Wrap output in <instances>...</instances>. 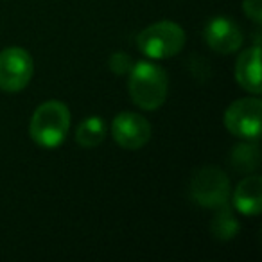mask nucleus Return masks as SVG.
Segmentation results:
<instances>
[{
    "label": "nucleus",
    "mask_w": 262,
    "mask_h": 262,
    "mask_svg": "<svg viewBox=\"0 0 262 262\" xmlns=\"http://www.w3.org/2000/svg\"><path fill=\"white\" fill-rule=\"evenodd\" d=\"M129 97L146 112L158 110L167 99V72L153 61H137L127 72Z\"/></svg>",
    "instance_id": "nucleus-1"
},
{
    "label": "nucleus",
    "mask_w": 262,
    "mask_h": 262,
    "mask_svg": "<svg viewBox=\"0 0 262 262\" xmlns=\"http://www.w3.org/2000/svg\"><path fill=\"white\" fill-rule=\"evenodd\" d=\"M70 131V112L61 101H45L34 110L29 135L36 146L56 149L65 142Z\"/></svg>",
    "instance_id": "nucleus-2"
},
{
    "label": "nucleus",
    "mask_w": 262,
    "mask_h": 262,
    "mask_svg": "<svg viewBox=\"0 0 262 262\" xmlns=\"http://www.w3.org/2000/svg\"><path fill=\"white\" fill-rule=\"evenodd\" d=\"M185 40V31L178 24L162 20L140 31L137 36V47L149 59H165L182 52Z\"/></svg>",
    "instance_id": "nucleus-3"
},
{
    "label": "nucleus",
    "mask_w": 262,
    "mask_h": 262,
    "mask_svg": "<svg viewBox=\"0 0 262 262\" xmlns=\"http://www.w3.org/2000/svg\"><path fill=\"white\" fill-rule=\"evenodd\" d=\"M34 72L33 58L22 47H8L0 52V90L8 94L22 92Z\"/></svg>",
    "instance_id": "nucleus-4"
},
{
    "label": "nucleus",
    "mask_w": 262,
    "mask_h": 262,
    "mask_svg": "<svg viewBox=\"0 0 262 262\" xmlns=\"http://www.w3.org/2000/svg\"><path fill=\"white\" fill-rule=\"evenodd\" d=\"M190 194L200 207L219 208L230 196V180L221 169L203 167L190 182Z\"/></svg>",
    "instance_id": "nucleus-5"
},
{
    "label": "nucleus",
    "mask_w": 262,
    "mask_h": 262,
    "mask_svg": "<svg viewBox=\"0 0 262 262\" xmlns=\"http://www.w3.org/2000/svg\"><path fill=\"white\" fill-rule=\"evenodd\" d=\"M262 101L258 97H244L232 102L225 112V126L239 139L253 140L260 135Z\"/></svg>",
    "instance_id": "nucleus-6"
},
{
    "label": "nucleus",
    "mask_w": 262,
    "mask_h": 262,
    "mask_svg": "<svg viewBox=\"0 0 262 262\" xmlns=\"http://www.w3.org/2000/svg\"><path fill=\"white\" fill-rule=\"evenodd\" d=\"M113 140L122 149L135 151L144 147L151 139V124L139 113L122 112L112 122Z\"/></svg>",
    "instance_id": "nucleus-7"
},
{
    "label": "nucleus",
    "mask_w": 262,
    "mask_h": 262,
    "mask_svg": "<svg viewBox=\"0 0 262 262\" xmlns=\"http://www.w3.org/2000/svg\"><path fill=\"white\" fill-rule=\"evenodd\" d=\"M203 36L208 47L219 54H232V52L239 51L244 41L241 27L228 16H215V18L208 20Z\"/></svg>",
    "instance_id": "nucleus-8"
},
{
    "label": "nucleus",
    "mask_w": 262,
    "mask_h": 262,
    "mask_svg": "<svg viewBox=\"0 0 262 262\" xmlns=\"http://www.w3.org/2000/svg\"><path fill=\"white\" fill-rule=\"evenodd\" d=\"M235 79L246 92L260 95V49H246L235 61Z\"/></svg>",
    "instance_id": "nucleus-9"
},
{
    "label": "nucleus",
    "mask_w": 262,
    "mask_h": 262,
    "mask_svg": "<svg viewBox=\"0 0 262 262\" xmlns=\"http://www.w3.org/2000/svg\"><path fill=\"white\" fill-rule=\"evenodd\" d=\"M233 207L244 215H257L262 208V178L246 176L233 192Z\"/></svg>",
    "instance_id": "nucleus-10"
},
{
    "label": "nucleus",
    "mask_w": 262,
    "mask_h": 262,
    "mask_svg": "<svg viewBox=\"0 0 262 262\" xmlns=\"http://www.w3.org/2000/svg\"><path fill=\"white\" fill-rule=\"evenodd\" d=\"M106 139V122L99 115L86 117L83 122L77 126L76 142L84 149H94L101 146Z\"/></svg>",
    "instance_id": "nucleus-11"
},
{
    "label": "nucleus",
    "mask_w": 262,
    "mask_h": 262,
    "mask_svg": "<svg viewBox=\"0 0 262 262\" xmlns=\"http://www.w3.org/2000/svg\"><path fill=\"white\" fill-rule=\"evenodd\" d=\"M217 214H215L214 221H212V233H214L215 239L219 241H228V239H233V237L239 233V221H237V217L232 214V210H230L226 205H223V207L217 208Z\"/></svg>",
    "instance_id": "nucleus-12"
},
{
    "label": "nucleus",
    "mask_w": 262,
    "mask_h": 262,
    "mask_svg": "<svg viewBox=\"0 0 262 262\" xmlns=\"http://www.w3.org/2000/svg\"><path fill=\"white\" fill-rule=\"evenodd\" d=\"M258 160H260L258 147L250 144H241L232 153V165L241 172L253 171L255 167H258Z\"/></svg>",
    "instance_id": "nucleus-13"
},
{
    "label": "nucleus",
    "mask_w": 262,
    "mask_h": 262,
    "mask_svg": "<svg viewBox=\"0 0 262 262\" xmlns=\"http://www.w3.org/2000/svg\"><path fill=\"white\" fill-rule=\"evenodd\" d=\"M131 67H133V58L126 52H115L110 58V70L117 76H127Z\"/></svg>",
    "instance_id": "nucleus-14"
},
{
    "label": "nucleus",
    "mask_w": 262,
    "mask_h": 262,
    "mask_svg": "<svg viewBox=\"0 0 262 262\" xmlns=\"http://www.w3.org/2000/svg\"><path fill=\"white\" fill-rule=\"evenodd\" d=\"M243 9L255 24L262 22V0H243Z\"/></svg>",
    "instance_id": "nucleus-15"
}]
</instances>
